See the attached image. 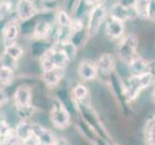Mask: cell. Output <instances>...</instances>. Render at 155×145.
I'll use <instances>...</instances> for the list:
<instances>
[{"instance_id": "cell-1", "label": "cell", "mask_w": 155, "mask_h": 145, "mask_svg": "<svg viewBox=\"0 0 155 145\" xmlns=\"http://www.w3.org/2000/svg\"><path fill=\"white\" fill-rule=\"evenodd\" d=\"M153 81V74L147 72L141 74H132L127 80L125 95L128 100H135L142 90L147 88Z\"/></svg>"}, {"instance_id": "cell-2", "label": "cell", "mask_w": 155, "mask_h": 145, "mask_svg": "<svg viewBox=\"0 0 155 145\" xmlns=\"http://www.w3.org/2000/svg\"><path fill=\"white\" fill-rule=\"evenodd\" d=\"M68 61L69 59L63 50H57L49 48L41 57V66L44 72H45L54 68H65Z\"/></svg>"}, {"instance_id": "cell-3", "label": "cell", "mask_w": 155, "mask_h": 145, "mask_svg": "<svg viewBox=\"0 0 155 145\" xmlns=\"http://www.w3.org/2000/svg\"><path fill=\"white\" fill-rule=\"evenodd\" d=\"M50 120L58 130H65L71 123V115L62 102L57 101L53 105L50 111Z\"/></svg>"}, {"instance_id": "cell-4", "label": "cell", "mask_w": 155, "mask_h": 145, "mask_svg": "<svg viewBox=\"0 0 155 145\" xmlns=\"http://www.w3.org/2000/svg\"><path fill=\"white\" fill-rule=\"evenodd\" d=\"M138 46V38L135 35H128L122 40L117 50V54L124 63L129 64L133 58L136 57V50Z\"/></svg>"}, {"instance_id": "cell-5", "label": "cell", "mask_w": 155, "mask_h": 145, "mask_svg": "<svg viewBox=\"0 0 155 145\" xmlns=\"http://www.w3.org/2000/svg\"><path fill=\"white\" fill-rule=\"evenodd\" d=\"M105 16L106 9L103 5H97L93 9L88 24V33L90 36H94L97 34L101 24L105 19Z\"/></svg>"}, {"instance_id": "cell-6", "label": "cell", "mask_w": 155, "mask_h": 145, "mask_svg": "<svg viewBox=\"0 0 155 145\" xmlns=\"http://www.w3.org/2000/svg\"><path fill=\"white\" fill-rule=\"evenodd\" d=\"M111 18L120 20L122 22L128 19H134L138 18L136 10L132 5H124L121 3L115 4L110 10Z\"/></svg>"}, {"instance_id": "cell-7", "label": "cell", "mask_w": 155, "mask_h": 145, "mask_svg": "<svg viewBox=\"0 0 155 145\" xmlns=\"http://www.w3.org/2000/svg\"><path fill=\"white\" fill-rule=\"evenodd\" d=\"M19 25L18 21L10 20L4 26L2 36H3V44L6 47L17 44V40L19 35Z\"/></svg>"}, {"instance_id": "cell-8", "label": "cell", "mask_w": 155, "mask_h": 145, "mask_svg": "<svg viewBox=\"0 0 155 145\" xmlns=\"http://www.w3.org/2000/svg\"><path fill=\"white\" fill-rule=\"evenodd\" d=\"M15 9H17L18 17L22 21L31 19L38 13L37 7L31 0H18Z\"/></svg>"}, {"instance_id": "cell-9", "label": "cell", "mask_w": 155, "mask_h": 145, "mask_svg": "<svg viewBox=\"0 0 155 145\" xmlns=\"http://www.w3.org/2000/svg\"><path fill=\"white\" fill-rule=\"evenodd\" d=\"M33 133L38 138L41 145H53L57 140L51 130L42 127L40 124H33Z\"/></svg>"}, {"instance_id": "cell-10", "label": "cell", "mask_w": 155, "mask_h": 145, "mask_svg": "<svg viewBox=\"0 0 155 145\" xmlns=\"http://www.w3.org/2000/svg\"><path fill=\"white\" fill-rule=\"evenodd\" d=\"M64 78V68H54L49 71L42 72L41 79L48 87H56Z\"/></svg>"}, {"instance_id": "cell-11", "label": "cell", "mask_w": 155, "mask_h": 145, "mask_svg": "<svg viewBox=\"0 0 155 145\" xmlns=\"http://www.w3.org/2000/svg\"><path fill=\"white\" fill-rule=\"evenodd\" d=\"M15 106H24L32 104V91L27 85H20L14 95Z\"/></svg>"}, {"instance_id": "cell-12", "label": "cell", "mask_w": 155, "mask_h": 145, "mask_svg": "<svg viewBox=\"0 0 155 145\" xmlns=\"http://www.w3.org/2000/svg\"><path fill=\"white\" fill-rule=\"evenodd\" d=\"M98 70L95 64L91 61H82L78 66V74L84 80H92L97 78Z\"/></svg>"}, {"instance_id": "cell-13", "label": "cell", "mask_w": 155, "mask_h": 145, "mask_svg": "<svg viewBox=\"0 0 155 145\" xmlns=\"http://www.w3.org/2000/svg\"><path fill=\"white\" fill-rule=\"evenodd\" d=\"M124 31V22L111 18L106 24V34L111 39H117L122 36Z\"/></svg>"}, {"instance_id": "cell-14", "label": "cell", "mask_w": 155, "mask_h": 145, "mask_svg": "<svg viewBox=\"0 0 155 145\" xmlns=\"http://www.w3.org/2000/svg\"><path fill=\"white\" fill-rule=\"evenodd\" d=\"M115 66H116V64H115L114 57L111 54L101 55L98 59L97 64V70L104 74H108L113 72L115 69Z\"/></svg>"}, {"instance_id": "cell-15", "label": "cell", "mask_w": 155, "mask_h": 145, "mask_svg": "<svg viewBox=\"0 0 155 145\" xmlns=\"http://www.w3.org/2000/svg\"><path fill=\"white\" fill-rule=\"evenodd\" d=\"M15 131L20 140L23 142L33 136V124L28 120H21L15 127Z\"/></svg>"}, {"instance_id": "cell-16", "label": "cell", "mask_w": 155, "mask_h": 145, "mask_svg": "<svg viewBox=\"0 0 155 145\" xmlns=\"http://www.w3.org/2000/svg\"><path fill=\"white\" fill-rule=\"evenodd\" d=\"M129 72L132 74H141L149 72V64L143 58L136 56L129 63Z\"/></svg>"}, {"instance_id": "cell-17", "label": "cell", "mask_w": 155, "mask_h": 145, "mask_svg": "<svg viewBox=\"0 0 155 145\" xmlns=\"http://www.w3.org/2000/svg\"><path fill=\"white\" fill-rule=\"evenodd\" d=\"M15 70L0 66V85L1 86H11L15 81Z\"/></svg>"}, {"instance_id": "cell-18", "label": "cell", "mask_w": 155, "mask_h": 145, "mask_svg": "<svg viewBox=\"0 0 155 145\" xmlns=\"http://www.w3.org/2000/svg\"><path fill=\"white\" fill-rule=\"evenodd\" d=\"M138 18L142 19H148V7H149V0H134L133 4Z\"/></svg>"}, {"instance_id": "cell-19", "label": "cell", "mask_w": 155, "mask_h": 145, "mask_svg": "<svg viewBox=\"0 0 155 145\" xmlns=\"http://www.w3.org/2000/svg\"><path fill=\"white\" fill-rule=\"evenodd\" d=\"M51 33V26L47 21H40L35 27V35L40 39H45Z\"/></svg>"}, {"instance_id": "cell-20", "label": "cell", "mask_w": 155, "mask_h": 145, "mask_svg": "<svg viewBox=\"0 0 155 145\" xmlns=\"http://www.w3.org/2000/svg\"><path fill=\"white\" fill-rule=\"evenodd\" d=\"M36 107L34 105H28L24 106H18L17 107V113L21 118V120H28L35 114Z\"/></svg>"}, {"instance_id": "cell-21", "label": "cell", "mask_w": 155, "mask_h": 145, "mask_svg": "<svg viewBox=\"0 0 155 145\" xmlns=\"http://www.w3.org/2000/svg\"><path fill=\"white\" fill-rule=\"evenodd\" d=\"M4 53H6L8 56L15 59V60H18V59L23 54V50L20 46L15 44V45L5 47Z\"/></svg>"}, {"instance_id": "cell-22", "label": "cell", "mask_w": 155, "mask_h": 145, "mask_svg": "<svg viewBox=\"0 0 155 145\" xmlns=\"http://www.w3.org/2000/svg\"><path fill=\"white\" fill-rule=\"evenodd\" d=\"M57 22L59 24V27H72L71 19L69 18V16L64 12L60 11L57 15Z\"/></svg>"}, {"instance_id": "cell-23", "label": "cell", "mask_w": 155, "mask_h": 145, "mask_svg": "<svg viewBox=\"0 0 155 145\" xmlns=\"http://www.w3.org/2000/svg\"><path fill=\"white\" fill-rule=\"evenodd\" d=\"M62 50L66 52V54L68 55L69 61H71L74 59V57L76 56V51H77V47L76 46L73 44L72 42H66L62 44Z\"/></svg>"}, {"instance_id": "cell-24", "label": "cell", "mask_w": 155, "mask_h": 145, "mask_svg": "<svg viewBox=\"0 0 155 145\" xmlns=\"http://www.w3.org/2000/svg\"><path fill=\"white\" fill-rule=\"evenodd\" d=\"M147 145H155V118L147 126Z\"/></svg>"}, {"instance_id": "cell-25", "label": "cell", "mask_w": 155, "mask_h": 145, "mask_svg": "<svg viewBox=\"0 0 155 145\" xmlns=\"http://www.w3.org/2000/svg\"><path fill=\"white\" fill-rule=\"evenodd\" d=\"M73 95L74 98L77 101H84L88 95V89L87 87L83 84H78L77 86L74 87L73 89Z\"/></svg>"}, {"instance_id": "cell-26", "label": "cell", "mask_w": 155, "mask_h": 145, "mask_svg": "<svg viewBox=\"0 0 155 145\" xmlns=\"http://www.w3.org/2000/svg\"><path fill=\"white\" fill-rule=\"evenodd\" d=\"M1 61H2V64L1 66H5V67H8V68H11L15 70L17 68V62L18 60H15V59L11 58L10 56H8L6 53H3V56L1 57Z\"/></svg>"}, {"instance_id": "cell-27", "label": "cell", "mask_w": 155, "mask_h": 145, "mask_svg": "<svg viewBox=\"0 0 155 145\" xmlns=\"http://www.w3.org/2000/svg\"><path fill=\"white\" fill-rule=\"evenodd\" d=\"M11 130H12V128L10 127L9 123L4 119H0V136L3 138V140Z\"/></svg>"}, {"instance_id": "cell-28", "label": "cell", "mask_w": 155, "mask_h": 145, "mask_svg": "<svg viewBox=\"0 0 155 145\" xmlns=\"http://www.w3.org/2000/svg\"><path fill=\"white\" fill-rule=\"evenodd\" d=\"M11 11V3L8 1H3L0 3V19L6 18Z\"/></svg>"}, {"instance_id": "cell-29", "label": "cell", "mask_w": 155, "mask_h": 145, "mask_svg": "<svg viewBox=\"0 0 155 145\" xmlns=\"http://www.w3.org/2000/svg\"><path fill=\"white\" fill-rule=\"evenodd\" d=\"M9 102V95L7 91L0 86V106L5 105Z\"/></svg>"}, {"instance_id": "cell-30", "label": "cell", "mask_w": 155, "mask_h": 145, "mask_svg": "<svg viewBox=\"0 0 155 145\" xmlns=\"http://www.w3.org/2000/svg\"><path fill=\"white\" fill-rule=\"evenodd\" d=\"M148 19L151 20H155V0H149Z\"/></svg>"}, {"instance_id": "cell-31", "label": "cell", "mask_w": 155, "mask_h": 145, "mask_svg": "<svg viewBox=\"0 0 155 145\" xmlns=\"http://www.w3.org/2000/svg\"><path fill=\"white\" fill-rule=\"evenodd\" d=\"M22 145H41V144L38 140V138H37L33 133V136H30L29 138L26 139L25 141L22 142Z\"/></svg>"}, {"instance_id": "cell-32", "label": "cell", "mask_w": 155, "mask_h": 145, "mask_svg": "<svg viewBox=\"0 0 155 145\" xmlns=\"http://www.w3.org/2000/svg\"><path fill=\"white\" fill-rule=\"evenodd\" d=\"M53 145H69V143L66 138H59Z\"/></svg>"}, {"instance_id": "cell-33", "label": "cell", "mask_w": 155, "mask_h": 145, "mask_svg": "<svg viewBox=\"0 0 155 145\" xmlns=\"http://www.w3.org/2000/svg\"><path fill=\"white\" fill-rule=\"evenodd\" d=\"M98 0H84V2L85 4H87V5H92V4H94L95 2H97Z\"/></svg>"}, {"instance_id": "cell-34", "label": "cell", "mask_w": 155, "mask_h": 145, "mask_svg": "<svg viewBox=\"0 0 155 145\" xmlns=\"http://www.w3.org/2000/svg\"><path fill=\"white\" fill-rule=\"evenodd\" d=\"M151 99H152V102H153V104L155 105V83H154V87H153V91H152Z\"/></svg>"}, {"instance_id": "cell-35", "label": "cell", "mask_w": 155, "mask_h": 145, "mask_svg": "<svg viewBox=\"0 0 155 145\" xmlns=\"http://www.w3.org/2000/svg\"><path fill=\"white\" fill-rule=\"evenodd\" d=\"M42 1H45V2H52V1H54V0H42Z\"/></svg>"}]
</instances>
